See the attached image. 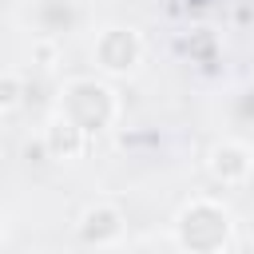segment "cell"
Masks as SVG:
<instances>
[{
  "label": "cell",
  "instance_id": "7",
  "mask_svg": "<svg viewBox=\"0 0 254 254\" xmlns=\"http://www.w3.org/2000/svg\"><path fill=\"white\" fill-rule=\"evenodd\" d=\"M20 99H24V83H20V75H16V71H0V115L16 111Z\"/></svg>",
  "mask_w": 254,
  "mask_h": 254
},
{
  "label": "cell",
  "instance_id": "3",
  "mask_svg": "<svg viewBox=\"0 0 254 254\" xmlns=\"http://www.w3.org/2000/svg\"><path fill=\"white\" fill-rule=\"evenodd\" d=\"M95 67L107 71V75H131L143 60V36L135 28H123V24H111L95 36Z\"/></svg>",
  "mask_w": 254,
  "mask_h": 254
},
{
  "label": "cell",
  "instance_id": "2",
  "mask_svg": "<svg viewBox=\"0 0 254 254\" xmlns=\"http://www.w3.org/2000/svg\"><path fill=\"white\" fill-rule=\"evenodd\" d=\"M60 111L67 119H75L87 135H99L119 119V95L103 79L79 75V79H67L60 87Z\"/></svg>",
  "mask_w": 254,
  "mask_h": 254
},
{
  "label": "cell",
  "instance_id": "5",
  "mask_svg": "<svg viewBox=\"0 0 254 254\" xmlns=\"http://www.w3.org/2000/svg\"><path fill=\"white\" fill-rule=\"evenodd\" d=\"M210 175L222 183V187H242L250 175H254V151L238 139H226L210 151Z\"/></svg>",
  "mask_w": 254,
  "mask_h": 254
},
{
  "label": "cell",
  "instance_id": "8",
  "mask_svg": "<svg viewBox=\"0 0 254 254\" xmlns=\"http://www.w3.org/2000/svg\"><path fill=\"white\" fill-rule=\"evenodd\" d=\"M0 238H4V218H0Z\"/></svg>",
  "mask_w": 254,
  "mask_h": 254
},
{
  "label": "cell",
  "instance_id": "1",
  "mask_svg": "<svg viewBox=\"0 0 254 254\" xmlns=\"http://www.w3.org/2000/svg\"><path fill=\"white\" fill-rule=\"evenodd\" d=\"M234 238V214L214 198H190L175 218V242L187 254H222Z\"/></svg>",
  "mask_w": 254,
  "mask_h": 254
},
{
  "label": "cell",
  "instance_id": "6",
  "mask_svg": "<svg viewBox=\"0 0 254 254\" xmlns=\"http://www.w3.org/2000/svg\"><path fill=\"white\" fill-rule=\"evenodd\" d=\"M79 234H83V242H91V246H111V242H119V238H123V214H119V206H111V202H91V206L79 214Z\"/></svg>",
  "mask_w": 254,
  "mask_h": 254
},
{
  "label": "cell",
  "instance_id": "4",
  "mask_svg": "<svg viewBox=\"0 0 254 254\" xmlns=\"http://www.w3.org/2000/svg\"><path fill=\"white\" fill-rule=\"evenodd\" d=\"M87 131L75 123V119H67L64 111H56L48 123H44V151H48V159H56V163H71V159H79L83 151H87Z\"/></svg>",
  "mask_w": 254,
  "mask_h": 254
}]
</instances>
